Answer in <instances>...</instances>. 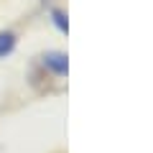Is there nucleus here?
I'll return each instance as SVG.
<instances>
[{
  "mask_svg": "<svg viewBox=\"0 0 153 153\" xmlns=\"http://www.w3.org/2000/svg\"><path fill=\"white\" fill-rule=\"evenodd\" d=\"M51 21L56 23V28H59V31H64V33H66V28H69V23H66V16H64V10H59V8H54V10H51Z\"/></svg>",
  "mask_w": 153,
  "mask_h": 153,
  "instance_id": "3",
  "label": "nucleus"
},
{
  "mask_svg": "<svg viewBox=\"0 0 153 153\" xmlns=\"http://www.w3.org/2000/svg\"><path fill=\"white\" fill-rule=\"evenodd\" d=\"M41 64H44L51 74H56V76H64L66 71H69L66 54H61V51H49V54H44L41 56Z\"/></svg>",
  "mask_w": 153,
  "mask_h": 153,
  "instance_id": "1",
  "label": "nucleus"
},
{
  "mask_svg": "<svg viewBox=\"0 0 153 153\" xmlns=\"http://www.w3.org/2000/svg\"><path fill=\"white\" fill-rule=\"evenodd\" d=\"M16 33L13 31H0V56H8L13 54V49H16Z\"/></svg>",
  "mask_w": 153,
  "mask_h": 153,
  "instance_id": "2",
  "label": "nucleus"
}]
</instances>
